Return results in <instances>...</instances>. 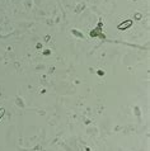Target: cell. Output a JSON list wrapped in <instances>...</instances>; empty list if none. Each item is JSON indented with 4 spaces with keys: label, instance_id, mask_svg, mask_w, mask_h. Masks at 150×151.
<instances>
[{
    "label": "cell",
    "instance_id": "obj_2",
    "mask_svg": "<svg viewBox=\"0 0 150 151\" xmlns=\"http://www.w3.org/2000/svg\"><path fill=\"white\" fill-rule=\"evenodd\" d=\"M3 116H4V109H3V108H0V119H1Z\"/></svg>",
    "mask_w": 150,
    "mask_h": 151
},
{
    "label": "cell",
    "instance_id": "obj_1",
    "mask_svg": "<svg viewBox=\"0 0 150 151\" xmlns=\"http://www.w3.org/2000/svg\"><path fill=\"white\" fill-rule=\"evenodd\" d=\"M131 23H132L131 20H128V22H127V23H125V24H120V26H118V28H120V29H125V28L130 27V26H131Z\"/></svg>",
    "mask_w": 150,
    "mask_h": 151
}]
</instances>
